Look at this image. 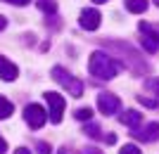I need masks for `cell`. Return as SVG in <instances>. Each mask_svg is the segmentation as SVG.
Listing matches in <instances>:
<instances>
[{
	"label": "cell",
	"instance_id": "3",
	"mask_svg": "<svg viewBox=\"0 0 159 154\" xmlns=\"http://www.w3.org/2000/svg\"><path fill=\"white\" fill-rule=\"evenodd\" d=\"M138 31H140V43H143V47H145V52L154 55L159 52V31L154 26H150L147 21H140L138 24Z\"/></svg>",
	"mask_w": 159,
	"mask_h": 154
},
{
	"label": "cell",
	"instance_id": "7",
	"mask_svg": "<svg viewBox=\"0 0 159 154\" xmlns=\"http://www.w3.org/2000/svg\"><path fill=\"white\" fill-rule=\"evenodd\" d=\"M131 135L135 140H143V142H154V140H159V123L152 121V123H147V126H143V128L135 126Z\"/></svg>",
	"mask_w": 159,
	"mask_h": 154
},
{
	"label": "cell",
	"instance_id": "15",
	"mask_svg": "<svg viewBox=\"0 0 159 154\" xmlns=\"http://www.w3.org/2000/svg\"><path fill=\"white\" fill-rule=\"evenodd\" d=\"M74 116H76L79 121H90L93 119V109L90 107H79L76 112H74Z\"/></svg>",
	"mask_w": 159,
	"mask_h": 154
},
{
	"label": "cell",
	"instance_id": "5",
	"mask_svg": "<svg viewBox=\"0 0 159 154\" xmlns=\"http://www.w3.org/2000/svg\"><path fill=\"white\" fill-rule=\"evenodd\" d=\"M24 119H26V123L33 128V130H38V128L45 126L48 121V112L40 104H29L26 109H24Z\"/></svg>",
	"mask_w": 159,
	"mask_h": 154
},
{
	"label": "cell",
	"instance_id": "23",
	"mask_svg": "<svg viewBox=\"0 0 159 154\" xmlns=\"http://www.w3.org/2000/svg\"><path fill=\"white\" fill-rule=\"evenodd\" d=\"M14 154H31V152H29L26 147H17V149H14Z\"/></svg>",
	"mask_w": 159,
	"mask_h": 154
},
{
	"label": "cell",
	"instance_id": "8",
	"mask_svg": "<svg viewBox=\"0 0 159 154\" xmlns=\"http://www.w3.org/2000/svg\"><path fill=\"white\" fill-rule=\"evenodd\" d=\"M100 19H102V17H100L98 10H83L79 24H81V29H86V31H95V29H100Z\"/></svg>",
	"mask_w": 159,
	"mask_h": 154
},
{
	"label": "cell",
	"instance_id": "25",
	"mask_svg": "<svg viewBox=\"0 0 159 154\" xmlns=\"http://www.w3.org/2000/svg\"><path fill=\"white\" fill-rule=\"evenodd\" d=\"M7 26V19H5V17H2V14H0V31H2V29H5Z\"/></svg>",
	"mask_w": 159,
	"mask_h": 154
},
{
	"label": "cell",
	"instance_id": "22",
	"mask_svg": "<svg viewBox=\"0 0 159 154\" xmlns=\"http://www.w3.org/2000/svg\"><path fill=\"white\" fill-rule=\"evenodd\" d=\"M86 154H102L98 147H86Z\"/></svg>",
	"mask_w": 159,
	"mask_h": 154
},
{
	"label": "cell",
	"instance_id": "9",
	"mask_svg": "<svg viewBox=\"0 0 159 154\" xmlns=\"http://www.w3.org/2000/svg\"><path fill=\"white\" fill-rule=\"evenodd\" d=\"M17 76H19V69H17V64H12L10 59H5V57L0 55V81L10 83V81H14Z\"/></svg>",
	"mask_w": 159,
	"mask_h": 154
},
{
	"label": "cell",
	"instance_id": "1",
	"mask_svg": "<svg viewBox=\"0 0 159 154\" xmlns=\"http://www.w3.org/2000/svg\"><path fill=\"white\" fill-rule=\"evenodd\" d=\"M88 71H90V76H95L100 81H112L114 76L119 74V64L105 50H95L90 55V59H88Z\"/></svg>",
	"mask_w": 159,
	"mask_h": 154
},
{
	"label": "cell",
	"instance_id": "16",
	"mask_svg": "<svg viewBox=\"0 0 159 154\" xmlns=\"http://www.w3.org/2000/svg\"><path fill=\"white\" fill-rule=\"evenodd\" d=\"M138 102L143 104V107H147V109H154V107L159 104L157 100H150V97H143V95H138Z\"/></svg>",
	"mask_w": 159,
	"mask_h": 154
},
{
	"label": "cell",
	"instance_id": "13",
	"mask_svg": "<svg viewBox=\"0 0 159 154\" xmlns=\"http://www.w3.org/2000/svg\"><path fill=\"white\" fill-rule=\"evenodd\" d=\"M36 5H38L40 12H45V14L57 12V0H36Z\"/></svg>",
	"mask_w": 159,
	"mask_h": 154
},
{
	"label": "cell",
	"instance_id": "6",
	"mask_svg": "<svg viewBox=\"0 0 159 154\" xmlns=\"http://www.w3.org/2000/svg\"><path fill=\"white\" fill-rule=\"evenodd\" d=\"M119 107H121V100L116 97V95H112V93H100V95H98V109H100L105 116L116 114V112H119Z\"/></svg>",
	"mask_w": 159,
	"mask_h": 154
},
{
	"label": "cell",
	"instance_id": "12",
	"mask_svg": "<svg viewBox=\"0 0 159 154\" xmlns=\"http://www.w3.org/2000/svg\"><path fill=\"white\" fill-rule=\"evenodd\" d=\"M12 112H14V104L7 97H2L0 95V119H10L12 116Z\"/></svg>",
	"mask_w": 159,
	"mask_h": 154
},
{
	"label": "cell",
	"instance_id": "14",
	"mask_svg": "<svg viewBox=\"0 0 159 154\" xmlns=\"http://www.w3.org/2000/svg\"><path fill=\"white\" fill-rule=\"evenodd\" d=\"M83 133H86L88 138H93V140H105V135L100 133V128L95 126V123H88V126L83 128Z\"/></svg>",
	"mask_w": 159,
	"mask_h": 154
},
{
	"label": "cell",
	"instance_id": "11",
	"mask_svg": "<svg viewBox=\"0 0 159 154\" xmlns=\"http://www.w3.org/2000/svg\"><path fill=\"white\" fill-rule=\"evenodd\" d=\"M124 5H126L128 12L133 14H143L147 10V0H124Z\"/></svg>",
	"mask_w": 159,
	"mask_h": 154
},
{
	"label": "cell",
	"instance_id": "20",
	"mask_svg": "<svg viewBox=\"0 0 159 154\" xmlns=\"http://www.w3.org/2000/svg\"><path fill=\"white\" fill-rule=\"evenodd\" d=\"M2 2H10V5H17V7H21V5H26L29 0H2Z\"/></svg>",
	"mask_w": 159,
	"mask_h": 154
},
{
	"label": "cell",
	"instance_id": "24",
	"mask_svg": "<svg viewBox=\"0 0 159 154\" xmlns=\"http://www.w3.org/2000/svg\"><path fill=\"white\" fill-rule=\"evenodd\" d=\"M57 154H79V152H74V149H66V147H62Z\"/></svg>",
	"mask_w": 159,
	"mask_h": 154
},
{
	"label": "cell",
	"instance_id": "4",
	"mask_svg": "<svg viewBox=\"0 0 159 154\" xmlns=\"http://www.w3.org/2000/svg\"><path fill=\"white\" fill-rule=\"evenodd\" d=\"M43 97H45V102H48V114H50V121H52V123H60L62 114H64L66 100L62 97L60 93H45Z\"/></svg>",
	"mask_w": 159,
	"mask_h": 154
},
{
	"label": "cell",
	"instance_id": "27",
	"mask_svg": "<svg viewBox=\"0 0 159 154\" xmlns=\"http://www.w3.org/2000/svg\"><path fill=\"white\" fill-rule=\"evenodd\" d=\"M154 5H157V7H159V0H154Z\"/></svg>",
	"mask_w": 159,
	"mask_h": 154
},
{
	"label": "cell",
	"instance_id": "26",
	"mask_svg": "<svg viewBox=\"0 0 159 154\" xmlns=\"http://www.w3.org/2000/svg\"><path fill=\"white\" fill-rule=\"evenodd\" d=\"M93 2H95V5H105L107 0H93Z\"/></svg>",
	"mask_w": 159,
	"mask_h": 154
},
{
	"label": "cell",
	"instance_id": "18",
	"mask_svg": "<svg viewBox=\"0 0 159 154\" xmlns=\"http://www.w3.org/2000/svg\"><path fill=\"white\" fill-rule=\"evenodd\" d=\"M147 88H150L154 95H159V78H150L147 81Z\"/></svg>",
	"mask_w": 159,
	"mask_h": 154
},
{
	"label": "cell",
	"instance_id": "19",
	"mask_svg": "<svg viewBox=\"0 0 159 154\" xmlns=\"http://www.w3.org/2000/svg\"><path fill=\"white\" fill-rule=\"evenodd\" d=\"M36 149H38V154H50V145H48V142H38Z\"/></svg>",
	"mask_w": 159,
	"mask_h": 154
},
{
	"label": "cell",
	"instance_id": "21",
	"mask_svg": "<svg viewBox=\"0 0 159 154\" xmlns=\"http://www.w3.org/2000/svg\"><path fill=\"white\" fill-rule=\"evenodd\" d=\"M7 152V142L2 140V135H0V154H5Z\"/></svg>",
	"mask_w": 159,
	"mask_h": 154
},
{
	"label": "cell",
	"instance_id": "17",
	"mask_svg": "<svg viewBox=\"0 0 159 154\" xmlns=\"http://www.w3.org/2000/svg\"><path fill=\"white\" fill-rule=\"evenodd\" d=\"M119 154H143V152H140V149L135 147V145H124Z\"/></svg>",
	"mask_w": 159,
	"mask_h": 154
},
{
	"label": "cell",
	"instance_id": "10",
	"mask_svg": "<svg viewBox=\"0 0 159 154\" xmlns=\"http://www.w3.org/2000/svg\"><path fill=\"white\" fill-rule=\"evenodd\" d=\"M119 121L124 123V126H128V128H135V126H140L143 114H140V112H135V109H126V112L119 116Z\"/></svg>",
	"mask_w": 159,
	"mask_h": 154
},
{
	"label": "cell",
	"instance_id": "2",
	"mask_svg": "<svg viewBox=\"0 0 159 154\" xmlns=\"http://www.w3.org/2000/svg\"><path fill=\"white\" fill-rule=\"evenodd\" d=\"M50 74H52V78L66 90V95H71V97H81V95H83V83H81L76 76H71L64 67H52Z\"/></svg>",
	"mask_w": 159,
	"mask_h": 154
}]
</instances>
